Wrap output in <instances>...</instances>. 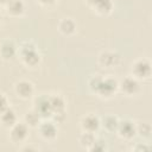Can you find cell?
Masks as SVG:
<instances>
[{"label":"cell","instance_id":"1","mask_svg":"<svg viewBox=\"0 0 152 152\" xmlns=\"http://www.w3.org/2000/svg\"><path fill=\"white\" fill-rule=\"evenodd\" d=\"M89 90L101 99H112L119 91V81L114 77L93 75L88 81Z\"/></svg>","mask_w":152,"mask_h":152},{"label":"cell","instance_id":"2","mask_svg":"<svg viewBox=\"0 0 152 152\" xmlns=\"http://www.w3.org/2000/svg\"><path fill=\"white\" fill-rule=\"evenodd\" d=\"M17 57H19L20 62L27 68H36L42 61L38 46L32 40H24L20 45H18Z\"/></svg>","mask_w":152,"mask_h":152},{"label":"cell","instance_id":"3","mask_svg":"<svg viewBox=\"0 0 152 152\" xmlns=\"http://www.w3.org/2000/svg\"><path fill=\"white\" fill-rule=\"evenodd\" d=\"M30 137V127L24 122H15L12 127L8 128V139L14 145L25 144Z\"/></svg>","mask_w":152,"mask_h":152},{"label":"cell","instance_id":"4","mask_svg":"<svg viewBox=\"0 0 152 152\" xmlns=\"http://www.w3.org/2000/svg\"><path fill=\"white\" fill-rule=\"evenodd\" d=\"M119 91L127 97L137 96L141 93V84L138 78L128 75L119 81Z\"/></svg>","mask_w":152,"mask_h":152},{"label":"cell","instance_id":"5","mask_svg":"<svg viewBox=\"0 0 152 152\" xmlns=\"http://www.w3.org/2000/svg\"><path fill=\"white\" fill-rule=\"evenodd\" d=\"M151 63L147 58H138L131 64V75L139 81H145L151 77Z\"/></svg>","mask_w":152,"mask_h":152},{"label":"cell","instance_id":"6","mask_svg":"<svg viewBox=\"0 0 152 152\" xmlns=\"http://www.w3.org/2000/svg\"><path fill=\"white\" fill-rule=\"evenodd\" d=\"M39 137L46 141H53L58 134V124L52 119H43L37 126Z\"/></svg>","mask_w":152,"mask_h":152},{"label":"cell","instance_id":"7","mask_svg":"<svg viewBox=\"0 0 152 152\" xmlns=\"http://www.w3.org/2000/svg\"><path fill=\"white\" fill-rule=\"evenodd\" d=\"M121 63V55L114 50H103L97 56V64L103 69L118 68Z\"/></svg>","mask_w":152,"mask_h":152},{"label":"cell","instance_id":"8","mask_svg":"<svg viewBox=\"0 0 152 152\" xmlns=\"http://www.w3.org/2000/svg\"><path fill=\"white\" fill-rule=\"evenodd\" d=\"M39 116L43 119H51L52 116V109L49 100V94H40L34 97L33 100V107H32Z\"/></svg>","mask_w":152,"mask_h":152},{"label":"cell","instance_id":"9","mask_svg":"<svg viewBox=\"0 0 152 152\" xmlns=\"http://www.w3.org/2000/svg\"><path fill=\"white\" fill-rule=\"evenodd\" d=\"M80 127L82 132L96 134L101 128V119L93 113L86 114L80 119Z\"/></svg>","mask_w":152,"mask_h":152},{"label":"cell","instance_id":"10","mask_svg":"<svg viewBox=\"0 0 152 152\" xmlns=\"http://www.w3.org/2000/svg\"><path fill=\"white\" fill-rule=\"evenodd\" d=\"M87 6L99 15H108L114 8V0H84Z\"/></svg>","mask_w":152,"mask_h":152},{"label":"cell","instance_id":"11","mask_svg":"<svg viewBox=\"0 0 152 152\" xmlns=\"http://www.w3.org/2000/svg\"><path fill=\"white\" fill-rule=\"evenodd\" d=\"M116 134L124 140H132L137 135L135 122L131 119H122L119 121Z\"/></svg>","mask_w":152,"mask_h":152},{"label":"cell","instance_id":"12","mask_svg":"<svg viewBox=\"0 0 152 152\" xmlns=\"http://www.w3.org/2000/svg\"><path fill=\"white\" fill-rule=\"evenodd\" d=\"M34 84L28 80H20L14 84V93L21 100H30L34 95Z\"/></svg>","mask_w":152,"mask_h":152},{"label":"cell","instance_id":"13","mask_svg":"<svg viewBox=\"0 0 152 152\" xmlns=\"http://www.w3.org/2000/svg\"><path fill=\"white\" fill-rule=\"evenodd\" d=\"M18 45L14 40L6 38L0 42V59L5 62H10L17 57Z\"/></svg>","mask_w":152,"mask_h":152},{"label":"cell","instance_id":"14","mask_svg":"<svg viewBox=\"0 0 152 152\" xmlns=\"http://www.w3.org/2000/svg\"><path fill=\"white\" fill-rule=\"evenodd\" d=\"M5 12L12 18H20L25 14L26 6L23 0H10L5 6Z\"/></svg>","mask_w":152,"mask_h":152},{"label":"cell","instance_id":"15","mask_svg":"<svg viewBox=\"0 0 152 152\" xmlns=\"http://www.w3.org/2000/svg\"><path fill=\"white\" fill-rule=\"evenodd\" d=\"M49 100L52 109V115L66 113V101L62 94H58V93L49 94Z\"/></svg>","mask_w":152,"mask_h":152},{"label":"cell","instance_id":"16","mask_svg":"<svg viewBox=\"0 0 152 152\" xmlns=\"http://www.w3.org/2000/svg\"><path fill=\"white\" fill-rule=\"evenodd\" d=\"M58 31L63 36H74L77 31V24L72 18H62L58 23Z\"/></svg>","mask_w":152,"mask_h":152},{"label":"cell","instance_id":"17","mask_svg":"<svg viewBox=\"0 0 152 152\" xmlns=\"http://www.w3.org/2000/svg\"><path fill=\"white\" fill-rule=\"evenodd\" d=\"M15 122H18V115H17V112L11 106L6 108L2 113H0V125L2 127L10 128Z\"/></svg>","mask_w":152,"mask_h":152},{"label":"cell","instance_id":"18","mask_svg":"<svg viewBox=\"0 0 152 152\" xmlns=\"http://www.w3.org/2000/svg\"><path fill=\"white\" fill-rule=\"evenodd\" d=\"M119 121H120V119L118 116H115L113 114H109V115H106L101 120V127L108 133H116Z\"/></svg>","mask_w":152,"mask_h":152},{"label":"cell","instance_id":"19","mask_svg":"<svg viewBox=\"0 0 152 152\" xmlns=\"http://www.w3.org/2000/svg\"><path fill=\"white\" fill-rule=\"evenodd\" d=\"M42 121V118L39 116V114L32 108L30 110H27L24 115V122L30 127V128H37V126L39 125V122Z\"/></svg>","mask_w":152,"mask_h":152},{"label":"cell","instance_id":"20","mask_svg":"<svg viewBox=\"0 0 152 152\" xmlns=\"http://www.w3.org/2000/svg\"><path fill=\"white\" fill-rule=\"evenodd\" d=\"M96 139V135L94 133H88V132H82L78 137V144L86 148V150H89V147L94 144Z\"/></svg>","mask_w":152,"mask_h":152},{"label":"cell","instance_id":"21","mask_svg":"<svg viewBox=\"0 0 152 152\" xmlns=\"http://www.w3.org/2000/svg\"><path fill=\"white\" fill-rule=\"evenodd\" d=\"M137 128V135H139L142 139H148L151 137V125L148 122H138L135 124Z\"/></svg>","mask_w":152,"mask_h":152},{"label":"cell","instance_id":"22","mask_svg":"<svg viewBox=\"0 0 152 152\" xmlns=\"http://www.w3.org/2000/svg\"><path fill=\"white\" fill-rule=\"evenodd\" d=\"M107 150V146H106V141L100 139V138H96L94 144L89 147L88 151H95V152H101V151H104Z\"/></svg>","mask_w":152,"mask_h":152},{"label":"cell","instance_id":"23","mask_svg":"<svg viewBox=\"0 0 152 152\" xmlns=\"http://www.w3.org/2000/svg\"><path fill=\"white\" fill-rule=\"evenodd\" d=\"M132 150L135 151V152H147V151L151 150V146L147 145L146 142H137V144L132 147Z\"/></svg>","mask_w":152,"mask_h":152},{"label":"cell","instance_id":"24","mask_svg":"<svg viewBox=\"0 0 152 152\" xmlns=\"http://www.w3.org/2000/svg\"><path fill=\"white\" fill-rule=\"evenodd\" d=\"M8 107H10V100H8V97L4 93L0 91V113H2Z\"/></svg>","mask_w":152,"mask_h":152},{"label":"cell","instance_id":"25","mask_svg":"<svg viewBox=\"0 0 152 152\" xmlns=\"http://www.w3.org/2000/svg\"><path fill=\"white\" fill-rule=\"evenodd\" d=\"M36 1L43 7H52L58 2V0H36Z\"/></svg>","mask_w":152,"mask_h":152},{"label":"cell","instance_id":"26","mask_svg":"<svg viewBox=\"0 0 152 152\" xmlns=\"http://www.w3.org/2000/svg\"><path fill=\"white\" fill-rule=\"evenodd\" d=\"M21 151H27V150H37L36 147H27V146H25V147H21L20 148Z\"/></svg>","mask_w":152,"mask_h":152},{"label":"cell","instance_id":"27","mask_svg":"<svg viewBox=\"0 0 152 152\" xmlns=\"http://www.w3.org/2000/svg\"><path fill=\"white\" fill-rule=\"evenodd\" d=\"M8 1H10V0H0V6H2V7H4Z\"/></svg>","mask_w":152,"mask_h":152},{"label":"cell","instance_id":"28","mask_svg":"<svg viewBox=\"0 0 152 152\" xmlns=\"http://www.w3.org/2000/svg\"><path fill=\"white\" fill-rule=\"evenodd\" d=\"M1 23H2V14H1V12H0V25H1Z\"/></svg>","mask_w":152,"mask_h":152}]
</instances>
